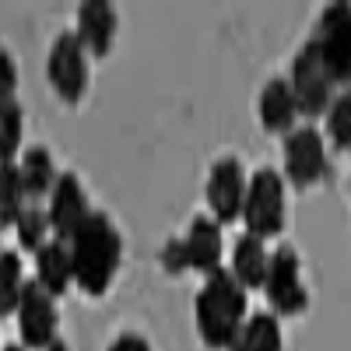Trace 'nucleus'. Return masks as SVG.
Masks as SVG:
<instances>
[{"instance_id":"nucleus-1","label":"nucleus","mask_w":351,"mask_h":351,"mask_svg":"<svg viewBox=\"0 0 351 351\" xmlns=\"http://www.w3.org/2000/svg\"><path fill=\"white\" fill-rule=\"evenodd\" d=\"M67 253H71V281L88 299H102L120 274L123 236L106 211L92 208V215L67 236Z\"/></svg>"},{"instance_id":"nucleus-2","label":"nucleus","mask_w":351,"mask_h":351,"mask_svg":"<svg viewBox=\"0 0 351 351\" xmlns=\"http://www.w3.org/2000/svg\"><path fill=\"white\" fill-rule=\"evenodd\" d=\"M246 319V291L225 267L204 274V285L193 299V327L208 351H225Z\"/></svg>"},{"instance_id":"nucleus-3","label":"nucleus","mask_w":351,"mask_h":351,"mask_svg":"<svg viewBox=\"0 0 351 351\" xmlns=\"http://www.w3.org/2000/svg\"><path fill=\"white\" fill-rule=\"evenodd\" d=\"M285 211H288V200H285V180L281 172L271 165H260L243 190V208H239V221L246 225V236L267 243L278 239L285 232Z\"/></svg>"},{"instance_id":"nucleus-4","label":"nucleus","mask_w":351,"mask_h":351,"mask_svg":"<svg viewBox=\"0 0 351 351\" xmlns=\"http://www.w3.org/2000/svg\"><path fill=\"white\" fill-rule=\"evenodd\" d=\"M281 180L295 190H313L330 176V158H327V141L313 123L295 127L285 134L281 148Z\"/></svg>"},{"instance_id":"nucleus-5","label":"nucleus","mask_w":351,"mask_h":351,"mask_svg":"<svg viewBox=\"0 0 351 351\" xmlns=\"http://www.w3.org/2000/svg\"><path fill=\"white\" fill-rule=\"evenodd\" d=\"M260 291L271 302L274 316H302L309 309V288L302 281V260L291 246H278L267 256V274H263Z\"/></svg>"},{"instance_id":"nucleus-6","label":"nucleus","mask_w":351,"mask_h":351,"mask_svg":"<svg viewBox=\"0 0 351 351\" xmlns=\"http://www.w3.org/2000/svg\"><path fill=\"white\" fill-rule=\"evenodd\" d=\"M348 18H351V8L344 0L337 4H327L316 18V28H313V49H316V60L319 67L327 71L330 84L334 88H348V77H351V56H348Z\"/></svg>"},{"instance_id":"nucleus-7","label":"nucleus","mask_w":351,"mask_h":351,"mask_svg":"<svg viewBox=\"0 0 351 351\" xmlns=\"http://www.w3.org/2000/svg\"><path fill=\"white\" fill-rule=\"evenodd\" d=\"M46 81L56 99L77 106L88 95V53L74 32H60L46 53Z\"/></svg>"},{"instance_id":"nucleus-8","label":"nucleus","mask_w":351,"mask_h":351,"mask_svg":"<svg viewBox=\"0 0 351 351\" xmlns=\"http://www.w3.org/2000/svg\"><path fill=\"white\" fill-rule=\"evenodd\" d=\"M288 88H291V99H295V109L299 116H309V120H316V116H324L330 99L337 95V88L330 84L327 71L319 67L316 60V49L313 43L306 39L299 46V53L291 56V71H288Z\"/></svg>"},{"instance_id":"nucleus-9","label":"nucleus","mask_w":351,"mask_h":351,"mask_svg":"<svg viewBox=\"0 0 351 351\" xmlns=\"http://www.w3.org/2000/svg\"><path fill=\"white\" fill-rule=\"evenodd\" d=\"M18 334L25 351H43L60 327V313H56V299H49L36 281H25L21 299H18Z\"/></svg>"},{"instance_id":"nucleus-10","label":"nucleus","mask_w":351,"mask_h":351,"mask_svg":"<svg viewBox=\"0 0 351 351\" xmlns=\"http://www.w3.org/2000/svg\"><path fill=\"white\" fill-rule=\"evenodd\" d=\"M243 190H246V176L239 158H215L208 169V183H204V200H208V218L218 225L239 221V208H243Z\"/></svg>"},{"instance_id":"nucleus-11","label":"nucleus","mask_w":351,"mask_h":351,"mask_svg":"<svg viewBox=\"0 0 351 351\" xmlns=\"http://www.w3.org/2000/svg\"><path fill=\"white\" fill-rule=\"evenodd\" d=\"M88 215H92V204H88V193H84V183L77 180V172H60L49 190V208H46L53 239L67 243V236Z\"/></svg>"},{"instance_id":"nucleus-12","label":"nucleus","mask_w":351,"mask_h":351,"mask_svg":"<svg viewBox=\"0 0 351 351\" xmlns=\"http://www.w3.org/2000/svg\"><path fill=\"white\" fill-rule=\"evenodd\" d=\"M116 32H120V14L109 0H84L77 8V28L74 36L77 43L84 46L88 56L95 60H106L112 53V43H116Z\"/></svg>"},{"instance_id":"nucleus-13","label":"nucleus","mask_w":351,"mask_h":351,"mask_svg":"<svg viewBox=\"0 0 351 351\" xmlns=\"http://www.w3.org/2000/svg\"><path fill=\"white\" fill-rule=\"evenodd\" d=\"M180 243H183V256H186V271L211 274L221 267V253H225L221 225L211 221L208 215H193L186 225V236Z\"/></svg>"},{"instance_id":"nucleus-14","label":"nucleus","mask_w":351,"mask_h":351,"mask_svg":"<svg viewBox=\"0 0 351 351\" xmlns=\"http://www.w3.org/2000/svg\"><path fill=\"white\" fill-rule=\"evenodd\" d=\"M256 120L260 127L267 130L271 137H285L288 130H295L299 123V109L295 99H291V88L285 77H271L267 84L260 88V99H256Z\"/></svg>"},{"instance_id":"nucleus-15","label":"nucleus","mask_w":351,"mask_h":351,"mask_svg":"<svg viewBox=\"0 0 351 351\" xmlns=\"http://www.w3.org/2000/svg\"><path fill=\"white\" fill-rule=\"evenodd\" d=\"M36 285L46 291L49 299H60L71 291V253H67V243L64 239H46L36 253Z\"/></svg>"},{"instance_id":"nucleus-16","label":"nucleus","mask_w":351,"mask_h":351,"mask_svg":"<svg viewBox=\"0 0 351 351\" xmlns=\"http://www.w3.org/2000/svg\"><path fill=\"white\" fill-rule=\"evenodd\" d=\"M18 165V180H21V193L25 200H43L49 197L53 183H56V162H53V152L43 148V144H32V148H25L21 158L14 162Z\"/></svg>"},{"instance_id":"nucleus-17","label":"nucleus","mask_w":351,"mask_h":351,"mask_svg":"<svg viewBox=\"0 0 351 351\" xmlns=\"http://www.w3.org/2000/svg\"><path fill=\"white\" fill-rule=\"evenodd\" d=\"M267 256H271L267 243L246 236V232L236 239V246H232V267H228V274L236 278V285L246 291V295H250V291H260L263 274H267Z\"/></svg>"},{"instance_id":"nucleus-18","label":"nucleus","mask_w":351,"mask_h":351,"mask_svg":"<svg viewBox=\"0 0 351 351\" xmlns=\"http://www.w3.org/2000/svg\"><path fill=\"white\" fill-rule=\"evenodd\" d=\"M225 351H285L281 319L274 313H250Z\"/></svg>"},{"instance_id":"nucleus-19","label":"nucleus","mask_w":351,"mask_h":351,"mask_svg":"<svg viewBox=\"0 0 351 351\" xmlns=\"http://www.w3.org/2000/svg\"><path fill=\"white\" fill-rule=\"evenodd\" d=\"M25 288V263L18 250H0V319L18 309Z\"/></svg>"},{"instance_id":"nucleus-20","label":"nucleus","mask_w":351,"mask_h":351,"mask_svg":"<svg viewBox=\"0 0 351 351\" xmlns=\"http://www.w3.org/2000/svg\"><path fill=\"white\" fill-rule=\"evenodd\" d=\"M25 134V109L18 99H0V162H18Z\"/></svg>"},{"instance_id":"nucleus-21","label":"nucleus","mask_w":351,"mask_h":351,"mask_svg":"<svg viewBox=\"0 0 351 351\" xmlns=\"http://www.w3.org/2000/svg\"><path fill=\"white\" fill-rule=\"evenodd\" d=\"M324 120H327V130H319V134H324V141L337 155H344L351 148V95L348 92H337L330 99Z\"/></svg>"},{"instance_id":"nucleus-22","label":"nucleus","mask_w":351,"mask_h":351,"mask_svg":"<svg viewBox=\"0 0 351 351\" xmlns=\"http://www.w3.org/2000/svg\"><path fill=\"white\" fill-rule=\"evenodd\" d=\"M21 211H25V193H21V180H18V165L0 162V228L14 225Z\"/></svg>"},{"instance_id":"nucleus-23","label":"nucleus","mask_w":351,"mask_h":351,"mask_svg":"<svg viewBox=\"0 0 351 351\" xmlns=\"http://www.w3.org/2000/svg\"><path fill=\"white\" fill-rule=\"evenodd\" d=\"M14 236H18V246L21 253H36L46 239H49V221H46V211L43 208H25L14 221Z\"/></svg>"},{"instance_id":"nucleus-24","label":"nucleus","mask_w":351,"mask_h":351,"mask_svg":"<svg viewBox=\"0 0 351 351\" xmlns=\"http://www.w3.org/2000/svg\"><path fill=\"white\" fill-rule=\"evenodd\" d=\"M158 263H162V271L172 274V278H180L186 271V256H183V243L180 239H169L162 250H158Z\"/></svg>"},{"instance_id":"nucleus-25","label":"nucleus","mask_w":351,"mask_h":351,"mask_svg":"<svg viewBox=\"0 0 351 351\" xmlns=\"http://www.w3.org/2000/svg\"><path fill=\"white\" fill-rule=\"evenodd\" d=\"M0 99H18V64L8 49H0Z\"/></svg>"},{"instance_id":"nucleus-26","label":"nucleus","mask_w":351,"mask_h":351,"mask_svg":"<svg viewBox=\"0 0 351 351\" xmlns=\"http://www.w3.org/2000/svg\"><path fill=\"white\" fill-rule=\"evenodd\" d=\"M106 351H152V344H148V337H141L134 330H123L120 337H112V344Z\"/></svg>"},{"instance_id":"nucleus-27","label":"nucleus","mask_w":351,"mask_h":351,"mask_svg":"<svg viewBox=\"0 0 351 351\" xmlns=\"http://www.w3.org/2000/svg\"><path fill=\"white\" fill-rule=\"evenodd\" d=\"M43 351H71V344H67V341H60V337H53Z\"/></svg>"},{"instance_id":"nucleus-28","label":"nucleus","mask_w":351,"mask_h":351,"mask_svg":"<svg viewBox=\"0 0 351 351\" xmlns=\"http://www.w3.org/2000/svg\"><path fill=\"white\" fill-rule=\"evenodd\" d=\"M0 351H25L21 344H8V348H0Z\"/></svg>"},{"instance_id":"nucleus-29","label":"nucleus","mask_w":351,"mask_h":351,"mask_svg":"<svg viewBox=\"0 0 351 351\" xmlns=\"http://www.w3.org/2000/svg\"><path fill=\"white\" fill-rule=\"evenodd\" d=\"M0 250H4V246H0Z\"/></svg>"}]
</instances>
